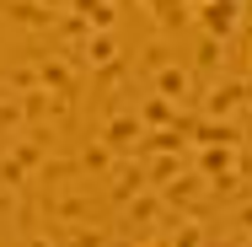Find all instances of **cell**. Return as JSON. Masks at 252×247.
Instances as JSON below:
<instances>
[{
  "mask_svg": "<svg viewBox=\"0 0 252 247\" xmlns=\"http://www.w3.org/2000/svg\"><path fill=\"white\" fill-rule=\"evenodd\" d=\"M140 5H145V16H151L156 27H166V33H177L193 16V0H140Z\"/></svg>",
  "mask_w": 252,
  "mask_h": 247,
  "instance_id": "1",
  "label": "cell"
}]
</instances>
